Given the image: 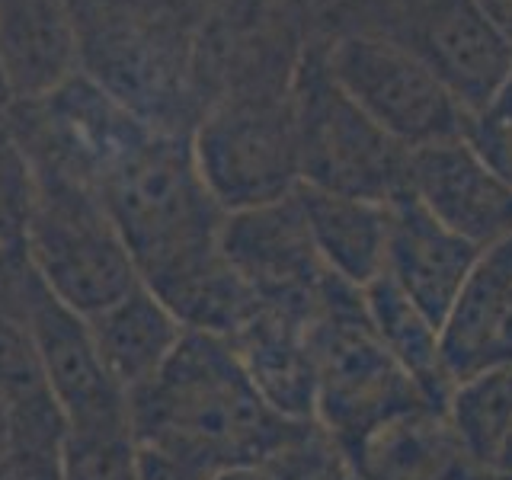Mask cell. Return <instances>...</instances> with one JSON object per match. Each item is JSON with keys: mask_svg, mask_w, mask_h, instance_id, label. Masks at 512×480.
<instances>
[{"mask_svg": "<svg viewBox=\"0 0 512 480\" xmlns=\"http://www.w3.org/2000/svg\"><path fill=\"white\" fill-rule=\"evenodd\" d=\"M84 167L80 183L103 202L151 292L221 253L228 212L205 186L192 135L164 132L119 106Z\"/></svg>", "mask_w": 512, "mask_h": 480, "instance_id": "1", "label": "cell"}, {"mask_svg": "<svg viewBox=\"0 0 512 480\" xmlns=\"http://www.w3.org/2000/svg\"><path fill=\"white\" fill-rule=\"evenodd\" d=\"M138 445L164 448L205 477L260 464L304 426L276 413L228 340L186 333L157 378L128 397Z\"/></svg>", "mask_w": 512, "mask_h": 480, "instance_id": "2", "label": "cell"}, {"mask_svg": "<svg viewBox=\"0 0 512 480\" xmlns=\"http://www.w3.org/2000/svg\"><path fill=\"white\" fill-rule=\"evenodd\" d=\"M308 333L317 365L314 423L349 458L388 423L420 407H436L378 340L362 288L336 276L317 301Z\"/></svg>", "mask_w": 512, "mask_h": 480, "instance_id": "3", "label": "cell"}, {"mask_svg": "<svg viewBox=\"0 0 512 480\" xmlns=\"http://www.w3.org/2000/svg\"><path fill=\"white\" fill-rule=\"evenodd\" d=\"M29 164V266L61 304L93 317L141 285L138 266L96 192L74 176Z\"/></svg>", "mask_w": 512, "mask_h": 480, "instance_id": "4", "label": "cell"}, {"mask_svg": "<svg viewBox=\"0 0 512 480\" xmlns=\"http://www.w3.org/2000/svg\"><path fill=\"white\" fill-rule=\"evenodd\" d=\"M292 80L224 87L192 132L205 186L228 215L285 199L301 186Z\"/></svg>", "mask_w": 512, "mask_h": 480, "instance_id": "5", "label": "cell"}, {"mask_svg": "<svg viewBox=\"0 0 512 480\" xmlns=\"http://www.w3.org/2000/svg\"><path fill=\"white\" fill-rule=\"evenodd\" d=\"M292 96L301 186L372 202L407 189L410 151L336 84L314 39H304Z\"/></svg>", "mask_w": 512, "mask_h": 480, "instance_id": "6", "label": "cell"}, {"mask_svg": "<svg viewBox=\"0 0 512 480\" xmlns=\"http://www.w3.org/2000/svg\"><path fill=\"white\" fill-rule=\"evenodd\" d=\"M314 42L336 84L407 151L468 132V109L400 42L362 29Z\"/></svg>", "mask_w": 512, "mask_h": 480, "instance_id": "7", "label": "cell"}, {"mask_svg": "<svg viewBox=\"0 0 512 480\" xmlns=\"http://www.w3.org/2000/svg\"><path fill=\"white\" fill-rule=\"evenodd\" d=\"M23 308L39 352L45 388L68 423V436L132 432L128 394L109 375L87 317L61 304L39 282L36 272L29 279Z\"/></svg>", "mask_w": 512, "mask_h": 480, "instance_id": "8", "label": "cell"}, {"mask_svg": "<svg viewBox=\"0 0 512 480\" xmlns=\"http://www.w3.org/2000/svg\"><path fill=\"white\" fill-rule=\"evenodd\" d=\"M221 253L266 308L311 317L336 279L320 256L314 234L292 196L231 212L221 228Z\"/></svg>", "mask_w": 512, "mask_h": 480, "instance_id": "9", "label": "cell"}, {"mask_svg": "<svg viewBox=\"0 0 512 480\" xmlns=\"http://www.w3.org/2000/svg\"><path fill=\"white\" fill-rule=\"evenodd\" d=\"M407 189L477 250L512 234V186L464 138L410 151Z\"/></svg>", "mask_w": 512, "mask_h": 480, "instance_id": "10", "label": "cell"}, {"mask_svg": "<svg viewBox=\"0 0 512 480\" xmlns=\"http://www.w3.org/2000/svg\"><path fill=\"white\" fill-rule=\"evenodd\" d=\"M480 253L484 250L445 228L410 189H400L388 202L384 276L439 327L458 301Z\"/></svg>", "mask_w": 512, "mask_h": 480, "instance_id": "11", "label": "cell"}, {"mask_svg": "<svg viewBox=\"0 0 512 480\" xmlns=\"http://www.w3.org/2000/svg\"><path fill=\"white\" fill-rule=\"evenodd\" d=\"M442 356L455 388L512 365V234L477 256L442 320Z\"/></svg>", "mask_w": 512, "mask_h": 480, "instance_id": "12", "label": "cell"}, {"mask_svg": "<svg viewBox=\"0 0 512 480\" xmlns=\"http://www.w3.org/2000/svg\"><path fill=\"white\" fill-rule=\"evenodd\" d=\"M0 71L13 106L45 100L84 71L68 0H0Z\"/></svg>", "mask_w": 512, "mask_h": 480, "instance_id": "13", "label": "cell"}, {"mask_svg": "<svg viewBox=\"0 0 512 480\" xmlns=\"http://www.w3.org/2000/svg\"><path fill=\"white\" fill-rule=\"evenodd\" d=\"M308 320L260 304L250 324L228 340L266 404L295 423H314L317 413V365Z\"/></svg>", "mask_w": 512, "mask_h": 480, "instance_id": "14", "label": "cell"}, {"mask_svg": "<svg viewBox=\"0 0 512 480\" xmlns=\"http://www.w3.org/2000/svg\"><path fill=\"white\" fill-rule=\"evenodd\" d=\"M352 464L365 480H490L442 407H420L378 429Z\"/></svg>", "mask_w": 512, "mask_h": 480, "instance_id": "15", "label": "cell"}, {"mask_svg": "<svg viewBox=\"0 0 512 480\" xmlns=\"http://www.w3.org/2000/svg\"><path fill=\"white\" fill-rule=\"evenodd\" d=\"M87 324L109 375L128 397L157 378L186 336L180 320L144 282L100 314L87 317Z\"/></svg>", "mask_w": 512, "mask_h": 480, "instance_id": "16", "label": "cell"}, {"mask_svg": "<svg viewBox=\"0 0 512 480\" xmlns=\"http://www.w3.org/2000/svg\"><path fill=\"white\" fill-rule=\"evenodd\" d=\"M298 202L333 276L356 288H365L381 276L388 250V202L340 196L311 186H298Z\"/></svg>", "mask_w": 512, "mask_h": 480, "instance_id": "17", "label": "cell"}, {"mask_svg": "<svg viewBox=\"0 0 512 480\" xmlns=\"http://www.w3.org/2000/svg\"><path fill=\"white\" fill-rule=\"evenodd\" d=\"M362 298L368 320H372L384 349L391 352V359L404 368V375L420 388L429 404L448 410L455 381L442 356V327L416 308L384 272L362 288Z\"/></svg>", "mask_w": 512, "mask_h": 480, "instance_id": "18", "label": "cell"}, {"mask_svg": "<svg viewBox=\"0 0 512 480\" xmlns=\"http://www.w3.org/2000/svg\"><path fill=\"white\" fill-rule=\"evenodd\" d=\"M256 471V480H352L359 471L352 458L317 423L276 448Z\"/></svg>", "mask_w": 512, "mask_h": 480, "instance_id": "19", "label": "cell"}, {"mask_svg": "<svg viewBox=\"0 0 512 480\" xmlns=\"http://www.w3.org/2000/svg\"><path fill=\"white\" fill-rule=\"evenodd\" d=\"M64 480H138L132 432L68 436L64 442Z\"/></svg>", "mask_w": 512, "mask_h": 480, "instance_id": "20", "label": "cell"}, {"mask_svg": "<svg viewBox=\"0 0 512 480\" xmlns=\"http://www.w3.org/2000/svg\"><path fill=\"white\" fill-rule=\"evenodd\" d=\"M464 141L512 186V71L493 90L490 100L468 116Z\"/></svg>", "mask_w": 512, "mask_h": 480, "instance_id": "21", "label": "cell"}, {"mask_svg": "<svg viewBox=\"0 0 512 480\" xmlns=\"http://www.w3.org/2000/svg\"><path fill=\"white\" fill-rule=\"evenodd\" d=\"M135 471L138 480H208L183 458L164 452V448H151L138 442H135Z\"/></svg>", "mask_w": 512, "mask_h": 480, "instance_id": "22", "label": "cell"}, {"mask_svg": "<svg viewBox=\"0 0 512 480\" xmlns=\"http://www.w3.org/2000/svg\"><path fill=\"white\" fill-rule=\"evenodd\" d=\"M480 7L487 10L493 26L503 32V39L512 45V0H477Z\"/></svg>", "mask_w": 512, "mask_h": 480, "instance_id": "23", "label": "cell"}, {"mask_svg": "<svg viewBox=\"0 0 512 480\" xmlns=\"http://www.w3.org/2000/svg\"><path fill=\"white\" fill-rule=\"evenodd\" d=\"M10 439H13V426H10V410L7 404L0 400V461L10 452Z\"/></svg>", "mask_w": 512, "mask_h": 480, "instance_id": "24", "label": "cell"}, {"mask_svg": "<svg viewBox=\"0 0 512 480\" xmlns=\"http://www.w3.org/2000/svg\"><path fill=\"white\" fill-rule=\"evenodd\" d=\"M208 480H256V471H253V468H237V471H221V474H212Z\"/></svg>", "mask_w": 512, "mask_h": 480, "instance_id": "25", "label": "cell"}, {"mask_svg": "<svg viewBox=\"0 0 512 480\" xmlns=\"http://www.w3.org/2000/svg\"><path fill=\"white\" fill-rule=\"evenodd\" d=\"M13 103H10V90H7V80H4V71H0V116L10 109Z\"/></svg>", "mask_w": 512, "mask_h": 480, "instance_id": "26", "label": "cell"}, {"mask_svg": "<svg viewBox=\"0 0 512 480\" xmlns=\"http://www.w3.org/2000/svg\"><path fill=\"white\" fill-rule=\"evenodd\" d=\"M7 138V125H4V116H0V141Z\"/></svg>", "mask_w": 512, "mask_h": 480, "instance_id": "27", "label": "cell"}, {"mask_svg": "<svg viewBox=\"0 0 512 480\" xmlns=\"http://www.w3.org/2000/svg\"><path fill=\"white\" fill-rule=\"evenodd\" d=\"M493 480H503V477H493Z\"/></svg>", "mask_w": 512, "mask_h": 480, "instance_id": "28", "label": "cell"}, {"mask_svg": "<svg viewBox=\"0 0 512 480\" xmlns=\"http://www.w3.org/2000/svg\"><path fill=\"white\" fill-rule=\"evenodd\" d=\"M503 480H512V477H503Z\"/></svg>", "mask_w": 512, "mask_h": 480, "instance_id": "29", "label": "cell"}, {"mask_svg": "<svg viewBox=\"0 0 512 480\" xmlns=\"http://www.w3.org/2000/svg\"><path fill=\"white\" fill-rule=\"evenodd\" d=\"M490 480H493V477H490Z\"/></svg>", "mask_w": 512, "mask_h": 480, "instance_id": "30", "label": "cell"}]
</instances>
